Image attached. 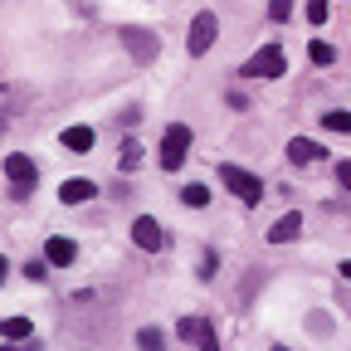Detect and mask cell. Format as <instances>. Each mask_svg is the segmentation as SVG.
<instances>
[{
	"label": "cell",
	"instance_id": "cell-7",
	"mask_svg": "<svg viewBox=\"0 0 351 351\" xmlns=\"http://www.w3.org/2000/svg\"><path fill=\"white\" fill-rule=\"evenodd\" d=\"M132 239H137V249H147V254H161L166 244H171V234L156 225L152 215H142V219H132Z\"/></svg>",
	"mask_w": 351,
	"mask_h": 351
},
{
	"label": "cell",
	"instance_id": "cell-16",
	"mask_svg": "<svg viewBox=\"0 0 351 351\" xmlns=\"http://www.w3.org/2000/svg\"><path fill=\"white\" fill-rule=\"evenodd\" d=\"M117 166H122V171H137V166H142V147H137V142H122Z\"/></svg>",
	"mask_w": 351,
	"mask_h": 351
},
{
	"label": "cell",
	"instance_id": "cell-22",
	"mask_svg": "<svg viewBox=\"0 0 351 351\" xmlns=\"http://www.w3.org/2000/svg\"><path fill=\"white\" fill-rule=\"evenodd\" d=\"M337 181H341V191H351V161H337Z\"/></svg>",
	"mask_w": 351,
	"mask_h": 351
},
{
	"label": "cell",
	"instance_id": "cell-10",
	"mask_svg": "<svg viewBox=\"0 0 351 351\" xmlns=\"http://www.w3.org/2000/svg\"><path fill=\"white\" fill-rule=\"evenodd\" d=\"M44 258H49V269H69V263L78 258V249H73V239L54 234V239H49V249H44Z\"/></svg>",
	"mask_w": 351,
	"mask_h": 351
},
{
	"label": "cell",
	"instance_id": "cell-20",
	"mask_svg": "<svg viewBox=\"0 0 351 351\" xmlns=\"http://www.w3.org/2000/svg\"><path fill=\"white\" fill-rule=\"evenodd\" d=\"M288 15H293V0H269V20L274 25H283Z\"/></svg>",
	"mask_w": 351,
	"mask_h": 351
},
{
	"label": "cell",
	"instance_id": "cell-1",
	"mask_svg": "<svg viewBox=\"0 0 351 351\" xmlns=\"http://www.w3.org/2000/svg\"><path fill=\"white\" fill-rule=\"evenodd\" d=\"M288 73V54H283V44H263V49L239 69V78H283Z\"/></svg>",
	"mask_w": 351,
	"mask_h": 351
},
{
	"label": "cell",
	"instance_id": "cell-14",
	"mask_svg": "<svg viewBox=\"0 0 351 351\" xmlns=\"http://www.w3.org/2000/svg\"><path fill=\"white\" fill-rule=\"evenodd\" d=\"M181 205H191V210H205V205H210V191H205V181H191V186L181 191Z\"/></svg>",
	"mask_w": 351,
	"mask_h": 351
},
{
	"label": "cell",
	"instance_id": "cell-9",
	"mask_svg": "<svg viewBox=\"0 0 351 351\" xmlns=\"http://www.w3.org/2000/svg\"><path fill=\"white\" fill-rule=\"evenodd\" d=\"M298 234H302V215L288 210L283 219H274V225H269V234H263V239H269V244H293Z\"/></svg>",
	"mask_w": 351,
	"mask_h": 351
},
{
	"label": "cell",
	"instance_id": "cell-17",
	"mask_svg": "<svg viewBox=\"0 0 351 351\" xmlns=\"http://www.w3.org/2000/svg\"><path fill=\"white\" fill-rule=\"evenodd\" d=\"M307 59H313V64H332L337 49H332V44H322V39H313V44H307Z\"/></svg>",
	"mask_w": 351,
	"mask_h": 351
},
{
	"label": "cell",
	"instance_id": "cell-25",
	"mask_svg": "<svg viewBox=\"0 0 351 351\" xmlns=\"http://www.w3.org/2000/svg\"><path fill=\"white\" fill-rule=\"evenodd\" d=\"M274 351H288V346H274Z\"/></svg>",
	"mask_w": 351,
	"mask_h": 351
},
{
	"label": "cell",
	"instance_id": "cell-13",
	"mask_svg": "<svg viewBox=\"0 0 351 351\" xmlns=\"http://www.w3.org/2000/svg\"><path fill=\"white\" fill-rule=\"evenodd\" d=\"M59 142H64L69 152H93V127H64Z\"/></svg>",
	"mask_w": 351,
	"mask_h": 351
},
{
	"label": "cell",
	"instance_id": "cell-19",
	"mask_svg": "<svg viewBox=\"0 0 351 351\" xmlns=\"http://www.w3.org/2000/svg\"><path fill=\"white\" fill-rule=\"evenodd\" d=\"M322 127H327V132H351V112H341V108H337V112H327V117H322Z\"/></svg>",
	"mask_w": 351,
	"mask_h": 351
},
{
	"label": "cell",
	"instance_id": "cell-4",
	"mask_svg": "<svg viewBox=\"0 0 351 351\" xmlns=\"http://www.w3.org/2000/svg\"><path fill=\"white\" fill-rule=\"evenodd\" d=\"M219 181H225L244 205H258L263 200V181H258V176L254 171H239V166H219Z\"/></svg>",
	"mask_w": 351,
	"mask_h": 351
},
{
	"label": "cell",
	"instance_id": "cell-21",
	"mask_svg": "<svg viewBox=\"0 0 351 351\" xmlns=\"http://www.w3.org/2000/svg\"><path fill=\"white\" fill-rule=\"evenodd\" d=\"M307 20L322 25V20H327V0H307Z\"/></svg>",
	"mask_w": 351,
	"mask_h": 351
},
{
	"label": "cell",
	"instance_id": "cell-5",
	"mask_svg": "<svg viewBox=\"0 0 351 351\" xmlns=\"http://www.w3.org/2000/svg\"><path fill=\"white\" fill-rule=\"evenodd\" d=\"M122 44H127V54L137 59V64H152L156 54H161V44H156V34L152 29H142V25H122V34H117Z\"/></svg>",
	"mask_w": 351,
	"mask_h": 351
},
{
	"label": "cell",
	"instance_id": "cell-18",
	"mask_svg": "<svg viewBox=\"0 0 351 351\" xmlns=\"http://www.w3.org/2000/svg\"><path fill=\"white\" fill-rule=\"evenodd\" d=\"M29 332H34L29 317H10V322H5V337H10V341H29Z\"/></svg>",
	"mask_w": 351,
	"mask_h": 351
},
{
	"label": "cell",
	"instance_id": "cell-24",
	"mask_svg": "<svg viewBox=\"0 0 351 351\" xmlns=\"http://www.w3.org/2000/svg\"><path fill=\"white\" fill-rule=\"evenodd\" d=\"M341 274H346V278H351V258H346V263H341Z\"/></svg>",
	"mask_w": 351,
	"mask_h": 351
},
{
	"label": "cell",
	"instance_id": "cell-2",
	"mask_svg": "<svg viewBox=\"0 0 351 351\" xmlns=\"http://www.w3.org/2000/svg\"><path fill=\"white\" fill-rule=\"evenodd\" d=\"M186 152H191V127L186 122H171L166 137H161V171H181Z\"/></svg>",
	"mask_w": 351,
	"mask_h": 351
},
{
	"label": "cell",
	"instance_id": "cell-15",
	"mask_svg": "<svg viewBox=\"0 0 351 351\" xmlns=\"http://www.w3.org/2000/svg\"><path fill=\"white\" fill-rule=\"evenodd\" d=\"M137 346H142V351H161V346H166V332H161V327H142V332H137Z\"/></svg>",
	"mask_w": 351,
	"mask_h": 351
},
{
	"label": "cell",
	"instance_id": "cell-3",
	"mask_svg": "<svg viewBox=\"0 0 351 351\" xmlns=\"http://www.w3.org/2000/svg\"><path fill=\"white\" fill-rule=\"evenodd\" d=\"M5 176H10V195L25 200V195L34 191V181H39V166H34L25 152H15V156H5Z\"/></svg>",
	"mask_w": 351,
	"mask_h": 351
},
{
	"label": "cell",
	"instance_id": "cell-23",
	"mask_svg": "<svg viewBox=\"0 0 351 351\" xmlns=\"http://www.w3.org/2000/svg\"><path fill=\"white\" fill-rule=\"evenodd\" d=\"M44 274H49V269H44V263H25V278H34V283H44Z\"/></svg>",
	"mask_w": 351,
	"mask_h": 351
},
{
	"label": "cell",
	"instance_id": "cell-12",
	"mask_svg": "<svg viewBox=\"0 0 351 351\" xmlns=\"http://www.w3.org/2000/svg\"><path fill=\"white\" fill-rule=\"evenodd\" d=\"M93 195H98L93 181H64V186H59V200H64V205H83V200H93Z\"/></svg>",
	"mask_w": 351,
	"mask_h": 351
},
{
	"label": "cell",
	"instance_id": "cell-8",
	"mask_svg": "<svg viewBox=\"0 0 351 351\" xmlns=\"http://www.w3.org/2000/svg\"><path fill=\"white\" fill-rule=\"evenodd\" d=\"M176 332H181L191 346H200V351H219V341H215V327H210L205 317H181V327H176Z\"/></svg>",
	"mask_w": 351,
	"mask_h": 351
},
{
	"label": "cell",
	"instance_id": "cell-11",
	"mask_svg": "<svg viewBox=\"0 0 351 351\" xmlns=\"http://www.w3.org/2000/svg\"><path fill=\"white\" fill-rule=\"evenodd\" d=\"M322 156H327V152H322L317 142H307V137H293V142H288V161H293V166H313V161H322Z\"/></svg>",
	"mask_w": 351,
	"mask_h": 351
},
{
	"label": "cell",
	"instance_id": "cell-6",
	"mask_svg": "<svg viewBox=\"0 0 351 351\" xmlns=\"http://www.w3.org/2000/svg\"><path fill=\"white\" fill-rule=\"evenodd\" d=\"M215 34H219V20H215V10H200L195 20H191V39H186V49L200 59V54H210L215 49Z\"/></svg>",
	"mask_w": 351,
	"mask_h": 351
}]
</instances>
